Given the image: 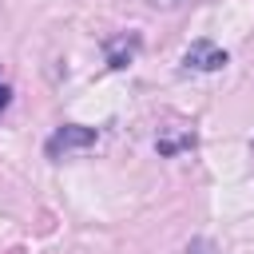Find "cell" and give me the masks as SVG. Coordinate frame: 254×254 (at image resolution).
Segmentation results:
<instances>
[{
    "mask_svg": "<svg viewBox=\"0 0 254 254\" xmlns=\"http://www.w3.org/2000/svg\"><path fill=\"white\" fill-rule=\"evenodd\" d=\"M183 64H187V67H194V71H218V67L226 64V52H222V48H214L210 40H198V44H190V48H187Z\"/></svg>",
    "mask_w": 254,
    "mask_h": 254,
    "instance_id": "obj_1",
    "label": "cell"
},
{
    "mask_svg": "<svg viewBox=\"0 0 254 254\" xmlns=\"http://www.w3.org/2000/svg\"><path fill=\"white\" fill-rule=\"evenodd\" d=\"M91 143H95L91 127H60L48 139V155H60V151H71V147H91Z\"/></svg>",
    "mask_w": 254,
    "mask_h": 254,
    "instance_id": "obj_2",
    "label": "cell"
},
{
    "mask_svg": "<svg viewBox=\"0 0 254 254\" xmlns=\"http://www.w3.org/2000/svg\"><path fill=\"white\" fill-rule=\"evenodd\" d=\"M8 107V83H0V111Z\"/></svg>",
    "mask_w": 254,
    "mask_h": 254,
    "instance_id": "obj_3",
    "label": "cell"
},
{
    "mask_svg": "<svg viewBox=\"0 0 254 254\" xmlns=\"http://www.w3.org/2000/svg\"><path fill=\"white\" fill-rule=\"evenodd\" d=\"M151 4H163V8H175V4H183V0H151Z\"/></svg>",
    "mask_w": 254,
    "mask_h": 254,
    "instance_id": "obj_4",
    "label": "cell"
}]
</instances>
